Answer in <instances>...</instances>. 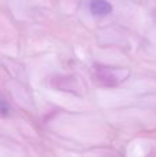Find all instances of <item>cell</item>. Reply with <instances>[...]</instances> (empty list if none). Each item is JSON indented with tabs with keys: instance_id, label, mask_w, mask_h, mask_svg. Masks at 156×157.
Returning <instances> with one entry per match:
<instances>
[{
	"instance_id": "obj_1",
	"label": "cell",
	"mask_w": 156,
	"mask_h": 157,
	"mask_svg": "<svg viewBox=\"0 0 156 157\" xmlns=\"http://www.w3.org/2000/svg\"><path fill=\"white\" fill-rule=\"evenodd\" d=\"M90 10L94 15H108L112 11V6L107 0H91Z\"/></svg>"
},
{
	"instance_id": "obj_2",
	"label": "cell",
	"mask_w": 156,
	"mask_h": 157,
	"mask_svg": "<svg viewBox=\"0 0 156 157\" xmlns=\"http://www.w3.org/2000/svg\"><path fill=\"white\" fill-rule=\"evenodd\" d=\"M0 112L3 114H7V109H6V101H0Z\"/></svg>"
}]
</instances>
